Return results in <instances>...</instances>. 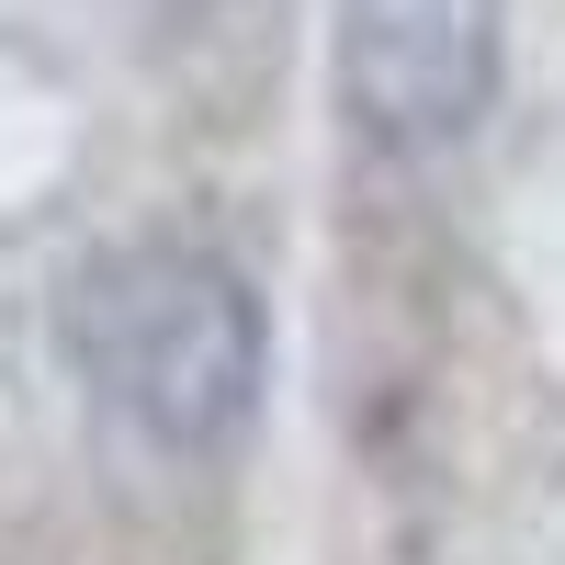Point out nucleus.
Here are the masks:
<instances>
[{"label": "nucleus", "instance_id": "obj_2", "mask_svg": "<svg viewBox=\"0 0 565 565\" xmlns=\"http://www.w3.org/2000/svg\"><path fill=\"white\" fill-rule=\"evenodd\" d=\"M509 0H340V103L385 148H452L498 103Z\"/></svg>", "mask_w": 565, "mask_h": 565}, {"label": "nucleus", "instance_id": "obj_1", "mask_svg": "<svg viewBox=\"0 0 565 565\" xmlns=\"http://www.w3.org/2000/svg\"><path fill=\"white\" fill-rule=\"evenodd\" d=\"M79 351L90 385H103L159 452H226L260 407L271 373V328L249 271L204 249V238H136L90 271L79 295Z\"/></svg>", "mask_w": 565, "mask_h": 565}]
</instances>
